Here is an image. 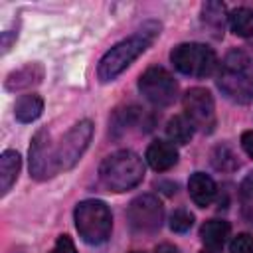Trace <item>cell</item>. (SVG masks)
<instances>
[{
  "mask_svg": "<svg viewBox=\"0 0 253 253\" xmlns=\"http://www.w3.org/2000/svg\"><path fill=\"white\" fill-rule=\"evenodd\" d=\"M247 40H249V45H251V47H253V34H251V36H249V38H247Z\"/></svg>",
  "mask_w": 253,
  "mask_h": 253,
  "instance_id": "obj_30",
  "label": "cell"
},
{
  "mask_svg": "<svg viewBox=\"0 0 253 253\" xmlns=\"http://www.w3.org/2000/svg\"><path fill=\"white\" fill-rule=\"evenodd\" d=\"M194 225V215L184 210V208H178L172 211L170 215V229L176 231V233H186L190 227Z\"/></svg>",
  "mask_w": 253,
  "mask_h": 253,
  "instance_id": "obj_22",
  "label": "cell"
},
{
  "mask_svg": "<svg viewBox=\"0 0 253 253\" xmlns=\"http://www.w3.org/2000/svg\"><path fill=\"white\" fill-rule=\"evenodd\" d=\"M140 115H142V111L136 105H128V107L117 109L113 113V119H111V130L115 134L125 132L126 128H130L132 125H136L140 121Z\"/></svg>",
  "mask_w": 253,
  "mask_h": 253,
  "instance_id": "obj_20",
  "label": "cell"
},
{
  "mask_svg": "<svg viewBox=\"0 0 253 253\" xmlns=\"http://www.w3.org/2000/svg\"><path fill=\"white\" fill-rule=\"evenodd\" d=\"M227 22H229V28L235 36L249 38L253 34V8L239 6V8L231 10L227 14Z\"/></svg>",
  "mask_w": 253,
  "mask_h": 253,
  "instance_id": "obj_19",
  "label": "cell"
},
{
  "mask_svg": "<svg viewBox=\"0 0 253 253\" xmlns=\"http://www.w3.org/2000/svg\"><path fill=\"white\" fill-rule=\"evenodd\" d=\"M217 87L219 91L237 105H247L253 101V67L251 59L233 49L225 55L219 73H217Z\"/></svg>",
  "mask_w": 253,
  "mask_h": 253,
  "instance_id": "obj_2",
  "label": "cell"
},
{
  "mask_svg": "<svg viewBox=\"0 0 253 253\" xmlns=\"http://www.w3.org/2000/svg\"><path fill=\"white\" fill-rule=\"evenodd\" d=\"M156 253H180V249L176 245H172V243H160L156 247Z\"/></svg>",
  "mask_w": 253,
  "mask_h": 253,
  "instance_id": "obj_27",
  "label": "cell"
},
{
  "mask_svg": "<svg viewBox=\"0 0 253 253\" xmlns=\"http://www.w3.org/2000/svg\"><path fill=\"white\" fill-rule=\"evenodd\" d=\"M43 111V99L36 93H26L16 99L14 105V117L20 123H32L36 121Z\"/></svg>",
  "mask_w": 253,
  "mask_h": 253,
  "instance_id": "obj_17",
  "label": "cell"
},
{
  "mask_svg": "<svg viewBox=\"0 0 253 253\" xmlns=\"http://www.w3.org/2000/svg\"><path fill=\"white\" fill-rule=\"evenodd\" d=\"M126 221L134 233H156L164 221V206L152 194L136 196L126 208Z\"/></svg>",
  "mask_w": 253,
  "mask_h": 253,
  "instance_id": "obj_8",
  "label": "cell"
},
{
  "mask_svg": "<svg viewBox=\"0 0 253 253\" xmlns=\"http://www.w3.org/2000/svg\"><path fill=\"white\" fill-rule=\"evenodd\" d=\"M144 162L132 150H117L99 166V180L109 192H126L138 186L144 178Z\"/></svg>",
  "mask_w": 253,
  "mask_h": 253,
  "instance_id": "obj_3",
  "label": "cell"
},
{
  "mask_svg": "<svg viewBox=\"0 0 253 253\" xmlns=\"http://www.w3.org/2000/svg\"><path fill=\"white\" fill-rule=\"evenodd\" d=\"M42 79H43V67L40 63H28V65L12 71L6 77L4 87L8 91H22V89H28V87L42 83Z\"/></svg>",
  "mask_w": 253,
  "mask_h": 253,
  "instance_id": "obj_13",
  "label": "cell"
},
{
  "mask_svg": "<svg viewBox=\"0 0 253 253\" xmlns=\"http://www.w3.org/2000/svg\"><path fill=\"white\" fill-rule=\"evenodd\" d=\"M12 36H16V34H10V32H4L2 34V51L6 53L8 49H10V45H12Z\"/></svg>",
  "mask_w": 253,
  "mask_h": 253,
  "instance_id": "obj_28",
  "label": "cell"
},
{
  "mask_svg": "<svg viewBox=\"0 0 253 253\" xmlns=\"http://www.w3.org/2000/svg\"><path fill=\"white\" fill-rule=\"evenodd\" d=\"M79 237L89 245H101L111 237L113 213L103 200H83L73 211Z\"/></svg>",
  "mask_w": 253,
  "mask_h": 253,
  "instance_id": "obj_4",
  "label": "cell"
},
{
  "mask_svg": "<svg viewBox=\"0 0 253 253\" xmlns=\"http://www.w3.org/2000/svg\"><path fill=\"white\" fill-rule=\"evenodd\" d=\"M170 61L174 67L190 77H210L217 69V55L215 51L200 42L178 43L170 51Z\"/></svg>",
  "mask_w": 253,
  "mask_h": 253,
  "instance_id": "obj_6",
  "label": "cell"
},
{
  "mask_svg": "<svg viewBox=\"0 0 253 253\" xmlns=\"http://www.w3.org/2000/svg\"><path fill=\"white\" fill-rule=\"evenodd\" d=\"M188 190H190V198L198 208H208L215 194H217V186L211 180V176L204 174V172H194L188 180Z\"/></svg>",
  "mask_w": 253,
  "mask_h": 253,
  "instance_id": "obj_12",
  "label": "cell"
},
{
  "mask_svg": "<svg viewBox=\"0 0 253 253\" xmlns=\"http://www.w3.org/2000/svg\"><path fill=\"white\" fill-rule=\"evenodd\" d=\"M49 253H77V249H75V243L69 235H59Z\"/></svg>",
  "mask_w": 253,
  "mask_h": 253,
  "instance_id": "obj_24",
  "label": "cell"
},
{
  "mask_svg": "<svg viewBox=\"0 0 253 253\" xmlns=\"http://www.w3.org/2000/svg\"><path fill=\"white\" fill-rule=\"evenodd\" d=\"M231 233V225L225 219H210L200 229V239L206 245V249H221Z\"/></svg>",
  "mask_w": 253,
  "mask_h": 253,
  "instance_id": "obj_14",
  "label": "cell"
},
{
  "mask_svg": "<svg viewBox=\"0 0 253 253\" xmlns=\"http://www.w3.org/2000/svg\"><path fill=\"white\" fill-rule=\"evenodd\" d=\"M14 253H22V251H14Z\"/></svg>",
  "mask_w": 253,
  "mask_h": 253,
  "instance_id": "obj_32",
  "label": "cell"
},
{
  "mask_svg": "<svg viewBox=\"0 0 253 253\" xmlns=\"http://www.w3.org/2000/svg\"><path fill=\"white\" fill-rule=\"evenodd\" d=\"M160 22H144L140 30H136L132 36L121 40L119 43H115L99 61L97 65V77L101 83H109L115 81L138 55H142L152 42L158 38L160 34Z\"/></svg>",
  "mask_w": 253,
  "mask_h": 253,
  "instance_id": "obj_1",
  "label": "cell"
},
{
  "mask_svg": "<svg viewBox=\"0 0 253 253\" xmlns=\"http://www.w3.org/2000/svg\"><path fill=\"white\" fill-rule=\"evenodd\" d=\"M138 91L154 107H168L178 97V81L168 69L160 65H152L140 75Z\"/></svg>",
  "mask_w": 253,
  "mask_h": 253,
  "instance_id": "obj_7",
  "label": "cell"
},
{
  "mask_svg": "<svg viewBox=\"0 0 253 253\" xmlns=\"http://www.w3.org/2000/svg\"><path fill=\"white\" fill-rule=\"evenodd\" d=\"M30 174L36 180H47L55 176V168L51 162V140L49 130L40 128L30 144Z\"/></svg>",
  "mask_w": 253,
  "mask_h": 253,
  "instance_id": "obj_10",
  "label": "cell"
},
{
  "mask_svg": "<svg viewBox=\"0 0 253 253\" xmlns=\"http://www.w3.org/2000/svg\"><path fill=\"white\" fill-rule=\"evenodd\" d=\"M241 146L249 158H253V130H245L241 134Z\"/></svg>",
  "mask_w": 253,
  "mask_h": 253,
  "instance_id": "obj_26",
  "label": "cell"
},
{
  "mask_svg": "<svg viewBox=\"0 0 253 253\" xmlns=\"http://www.w3.org/2000/svg\"><path fill=\"white\" fill-rule=\"evenodd\" d=\"M22 158L16 150H4L0 156V194L6 196L10 188L16 184L20 174Z\"/></svg>",
  "mask_w": 253,
  "mask_h": 253,
  "instance_id": "obj_15",
  "label": "cell"
},
{
  "mask_svg": "<svg viewBox=\"0 0 253 253\" xmlns=\"http://www.w3.org/2000/svg\"><path fill=\"white\" fill-rule=\"evenodd\" d=\"M211 166L219 172H233L235 168H239V160H237V154L233 152V148L229 144L221 142L211 150Z\"/></svg>",
  "mask_w": 253,
  "mask_h": 253,
  "instance_id": "obj_21",
  "label": "cell"
},
{
  "mask_svg": "<svg viewBox=\"0 0 253 253\" xmlns=\"http://www.w3.org/2000/svg\"><path fill=\"white\" fill-rule=\"evenodd\" d=\"M200 253H219L217 249H204V251H200Z\"/></svg>",
  "mask_w": 253,
  "mask_h": 253,
  "instance_id": "obj_29",
  "label": "cell"
},
{
  "mask_svg": "<svg viewBox=\"0 0 253 253\" xmlns=\"http://www.w3.org/2000/svg\"><path fill=\"white\" fill-rule=\"evenodd\" d=\"M93 138V123L91 121H79L75 123L53 146L51 144V162L55 168V174L61 170H71L87 150L89 142Z\"/></svg>",
  "mask_w": 253,
  "mask_h": 253,
  "instance_id": "obj_5",
  "label": "cell"
},
{
  "mask_svg": "<svg viewBox=\"0 0 253 253\" xmlns=\"http://www.w3.org/2000/svg\"><path fill=\"white\" fill-rule=\"evenodd\" d=\"M239 196H241V200L245 204H251L253 202V172H249L243 178V182L239 186Z\"/></svg>",
  "mask_w": 253,
  "mask_h": 253,
  "instance_id": "obj_25",
  "label": "cell"
},
{
  "mask_svg": "<svg viewBox=\"0 0 253 253\" xmlns=\"http://www.w3.org/2000/svg\"><path fill=\"white\" fill-rule=\"evenodd\" d=\"M194 125L188 121L186 115H176L166 125V134L174 144H188L194 136Z\"/></svg>",
  "mask_w": 253,
  "mask_h": 253,
  "instance_id": "obj_18",
  "label": "cell"
},
{
  "mask_svg": "<svg viewBox=\"0 0 253 253\" xmlns=\"http://www.w3.org/2000/svg\"><path fill=\"white\" fill-rule=\"evenodd\" d=\"M130 253H142V251H130Z\"/></svg>",
  "mask_w": 253,
  "mask_h": 253,
  "instance_id": "obj_31",
  "label": "cell"
},
{
  "mask_svg": "<svg viewBox=\"0 0 253 253\" xmlns=\"http://www.w3.org/2000/svg\"><path fill=\"white\" fill-rule=\"evenodd\" d=\"M225 20H227V12L221 2H206L202 6V24L206 30H210L213 38L223 36Z\"/></svg>",
  "mask_w": 253,
  "mask_h": 253,
  "instance_id": "obj_16",
  "label": "cell"
},
{
  "mask_svg": "<svg viewBox=\"0 0 253 253\" xmlns=\"http://www.w3.org/2000/svg\"><path fill=\"white\" fill-rule=\"evenodd\" d=\"M229 253H253V235L239 233L229 243Z\"/></svg>",
  "mask_w": 253,
  "mask_h": 253,
  "instance_id": "obj_23",
  "label": "cell"
},
{
  "mask_svg": "<svg viewBox=\"0 0 253 253\" xmlns=\"http://www.w3.org/2000/svg\"><path fill=\"white\" fill-rule=\"evenodd\" d=\"M182 105H184V115L194 125V128H198L206 134L213 132L215 123H217L215 103H213V97L208 89H204V87L188 89L184 99H182Z\"/></svg>",
  "mask_w": 253,
  "mask_h": 253,
  "instance_id": "obj_9",
  "label": "cell"
},
{
  "mask_svg": "<svg viewBox=\"0 0 253 253\" xmlns=\"http://www.w3.org/2000/svg\"><path fill=\"white\" fill-rule=\"evenodd\" d=\"M148 166L156 172H166L178 162V148L170 140H154L144 154Z\"/></svg>",
  "mask_w": 253,
  "mask_h": 253,
  "instance_id": "obj_11",
  "label": "cell"
}]
</instances>
